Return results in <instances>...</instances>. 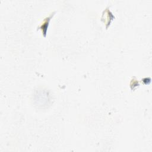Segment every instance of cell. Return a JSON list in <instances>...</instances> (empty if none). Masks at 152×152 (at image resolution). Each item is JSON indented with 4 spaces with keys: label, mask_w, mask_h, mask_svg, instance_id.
Listing matches in <instances>:
<instances>
[{
    "label": "cell",
    "mask_w": 152,
    "mask_h": 152,
    "mask_svg": "<svg viewBox=\"0 0 152 152\" xmlns=\"http://www.w3.org/2000/svg\"><path fill=\"white\" fill-rule=\"evenodd\" d=\"M55 13V12H53V13H52L49 16L47 17L46 18H45L44 21H43V23L42 24H41L39 27V28H40L42 29L43 33V34H44V36H46V30H47V28L48 27V24H49V22L50 21V19L51 18L52 16H53V14Z\"/></svg>",
    "instance_id": "6da1fadb"
}]
</instances>
